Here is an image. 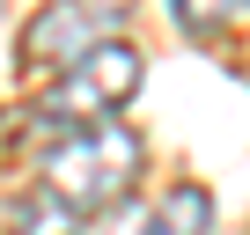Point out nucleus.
Masks as SVG:
<instances>
[{"mask_svg":"<svg viewBox=\"0 0 250 235\" xmlns=\"http://www.w3.org/2000/svg\"><path fill=\"white\" fill-rule=\"evenodd\" d=\"M133 176H140V133L125 125V118H103V125L59 133V140L44 147V162H37L44 198H59V206L81 213V220L110 213L125 191H133Z\"/></svg>","mask_w":250,"mask_h":235,"instance_id":"obj_1","label":"nucleus"},{"mask_svg":"<svg viewBox=\"0 0 250 235\" xmlns=\"http://www.w3.org/2000/svg\"><path fill=\"white\" fill-rule=\"evenodd\" d=\"M110 37H118V8H110V0H44V8L22 22L15 59L30 74H66V66H81Z\"/></svg>","mask_w":250,"mask_h":235,"instance_id":"obj_2","label":"nucleus"},{"mask_svg":"<svg viewBox=\"0 0 250 235\" xmlns=\"http://www.w3.org/2000/svg\"><path fill=\"white\" fill-rule=\"evenodd\" d=\"M206 228H213V191L206 184H177V191H162V206L147 213L140 235H206Z\"/></svg>","mask_w":250,"mask_h":235,"instance_id":"obj_3","label":"nucleus"},{"mask_svg":"<svg viewBox=\"0 0 250 235\" xmlns=\"http://www.w3.org/2000/svg\"><path fill=\"white\" fill-rule=\"evenodd\" d=\"M243 8H250V0H169V15H177L184 37H221Z\"/></svg>","mask_w":250,"mask_h":235,"instance_id":"obj_4","label":"nucleus"}]
</instances>
